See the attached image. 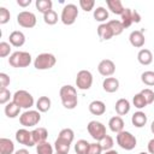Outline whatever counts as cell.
<instances>
[{
  "mask_svg": "<svg viewBox=\"0 0 154 154\" xmlns=\"http://www.w3.org/2000/svg\"><path fill=\"white\" fill-rule=\"evenodd\" d=\"M87 154H102V147H101L100 142L90 143Z\"/></svg>",
  "mask_w": 154,
  "mask_h": 154,
  "instance_id": "cell-41",
  "label": "cell"
},
{
  "mask_svg": "<svg viewBox=\"0 0 154 154\" xmlns=\"http://www.w3.org/2000/svg\"><path fill=\"white\" fill-rule=\"evenodd\" d=\"M129 41H130L132 47H136V48L143 47V45L146 42L143 31L142 30H134V31H131L130 35H129Z\"/></svg>",
  "mask_w": 154,
  "mask_h": 154,
  "instance_id": "cell-13",
  "label": "cell"
},
{
  "mask_svg": "<svg viewBox=\"0 0 154 154\" xmlns=\"http://www.w3.org/2000/svg\"><path fill=\"white\" fill-rule=\"evenodd\" d=\"M35 6L38 10V12H41L42 14H45V13H47V12H49L52 10L53 2L51 0H36Z\"/></svg>",
  "mask_w": 154,
  "mask_h": 154,
  "instance_id": "cell-29",
  "label": "cell"
},
{
  "mask_svg": "<svg viewBox=\"0 0 154 154\" xmlns=\"http://www.w3.org/2000/svg\"><path fill=\"white\" fill-rule=\"evenodd\" d=\"M8 40L10 45H12L13 47H22L25 43V35L19 30H14L10 34Z\"/></svg>",
  "mask_w": 154,
  "mask_h": 154,
  "instance_id": "cell-14",
  "label": "cell"
},
{
  "mask_svg": "<svg viewBox=\"0 0 154 154\" xmlns=\"http://www.w3.org/2000/svg\"><path fill=\"white\" fill-rule=\"evenodd\" d=\"M11 97H13V95H11V93L7 88L6 89H0V103L1 105L7 103Z\"/></svg>",
  "mask_w": 154,
  "mask_h": 154,
  "instance_id": "cell-42",
  "label": "cell"
},
{
  "mask_svg": "<svg viewBox=\"0 0 154 154\" xmlns=\"http://www.w3.org/2000/svg\"><path fill=\"white\" fill-rule=\"evenodd\" d=\"M71 143L66 140H63L60 137H58L54 142V149L57 150V153H63V154H69Z\"/></svg>",
  "mask_w": 154,
  "mask_h": 154,
  "instance_id": "cell-25",
  "label": "cell"
},
{
  "mask_svg": "<svg viewBox=\"0 0 154 154\" xmlns=\"http://www.w3.org/2000/svg\"><path fill=\"white\" fill-rule=\"evenodd\" d=\"M130 107H131L130 106V102L126 99H119V100H117V102L114 105V109L118 113V116H125V114H128L129 111H130Z\"/></svg>",
  "mask_w": 154,
  "mask_h": 154,
  "instance_id": "cell-19",
  "label": "cell"
},
{
  "mask_svg": "<svg viewBox=\"0 0 154 154\" xmlns=\"http://www.w3.org/2000/svg\"><path fill=\"white\" fill-rule=\"evenodd\" d=\"M100 144H101V147H102V150L106 152V150H111V149H112L114 142H113V138H112L109 135H106V136L100 141Z\"/></svg>",
  "mask_w": 154,
  "mask_h": 154,
  "instance_id": "cell-38",
  "label": "cell"
},
{
  "mask_svg": "<svg viewBox=\"0 0 154 154\" xmlns=\"http://www.w3.org/2000/svg\"><path fill=\"white\" fill-rule=\"evenodd\" d=\"M89 142L85 140H78L75 144V152L76 154H87L88 148H89Z\"/></svg>",
  "mask_w": 154,
  "mask_h": 154,
  "instance_id": "cell-32",
  "label": "cell"
},
{
  "mask_svg": "<svg viewBox=\"0 0 154 154\" xmlns=\"http://www.w3.org/2000/svg\"><path fill=\"white\" fill-rule=\"evenodd\" d=\"M59 95H60L61 103L66 109H73L77 106L78 99H77V90L75 87L70 84L63 85L59 90Z\"/></svg>",
  "mask_w": 154,
  "mask_h": 154,
  "instance_id": "cell-1",
  "label": "cell"
},
{
  "mask_svg": "<svg viewBox=\"0 0 154 154\" xmlns=\"http://www.w3.org/2000/svg\"><path fill=\"white\" fill-rule=\"evenodd\" d=\"M103 154H119L117 150H114V149H111V150H106Z\"/></svg>",
  "mask_w": 154,
  "mask_h": 154,
  "instance_id": "cell-50",
  "label": "cell"
},
{
  "mask_svg": "<svg viewBox=\"0 0 154 154\" xmlns=\"http://www.w3.org/2000/svg\"><path fill=\"white\" fill-rule=\"evenodd\" d=\"M141 94L144 96V99H146V101H147L148 105H150V103L154 102V91H153L152 89L146 88V89L141 90Z\"/></svg>",
  "mask_w": 154,
  "mask_h": 154,
  "instance_id": "cell-44",
  "label": "cell"
},
{
  "mask_svg": "<svg viewBox=\"0 0 154 154\" xmlns=\"http://www.w3.org/2000/svg\"><path fill=\"white\" fill-rule=\"evenodd\" d=\"M58 137H60V138H63V140H66V141H69L70 143H72V141H73V138H75V132H73L72 129L65 128V129L60 130Z\"/></svg>",
  "mask_w": 154,
  "mask_h": 154,
  "instance_id": "cell-37",
  "label": "cell"
},
{
  "mask_svg": "<svg viewBox=\"0 0 154 154\" xmlns=\"http://www.w3.org/2000/svg\"><path fill=\"white\" fill-rule=\"evenodd\" d=\"M13 154H29V150H26L25 148H22V149H18V150H16Z\"/></svg>",
  "mask_w": 154,
  "mask_h": 154,
  "instance_id": "cell-49",
  "label": "cell"
},
{
  "mask_svg": "<svg viewBox=\"0 0 154 154\" xmlns=\"http://www.w3.org/2000/svg\"><path fill=\"white\" fill-rule=\"evenodd\" d=\"M17 4L20 6V7H26L31 4V0H17Z\"/></svg>",
  "mask_w": 154,
  "mask_h": 154,
  "instance_id": "cell-48",
  "label": "cell"
},
{
  "mask_svg": "<svg viewBox=\"0 0 154 154\" xmlns=\"http://www.w3.org/2000/svg\"><path fill=\"white\" fill-rule=\"evenodd\" d=\"M97 35L102 41H108V40H111L113 37L112 30L109 29L107 23H102V24H100L97 26Z\"/></svg>",
  "mask_w": 154,
  "mask_h": 154,
  "instance_id": "cell-23",
  "label": "cell"
},
{
  "mask_svg": "<svg viewBox=\"0 0 154 154\" xmlns=\"http://www.w3.org/2000/svg\"><path fill=\"white\" fill-rule=\"evenodd\" d=\"M140 22H141V14L136 10H132V23H140Z\"/></svg>",
  "mask_w": 154,
  "mask_h": 154,
  "instance_id": "cell-46",
  "label": "cell"
},
{
  "mask_svg": "<svg viewBox=\"0 0 154 154\" xmlns=\"http://www.w3.org/2000/svg\"><path fill=\"white\" fill-rule=\"evenodd\" d=\"M132 103H134V106H135L136 108H138V109H142V108H144V107L148 105L147 101H146V99H144V96H143L141 93L136 94V95L132 97Z\"/></svg>",
  "mask_w": 154,
  "mask_h": 154,
  "instance_id": "cell-36",
  "label": "cell"
},
{
  "mask_svg": "<svg viewBox=\"0 0 154 154\" xmlns=\"http://www.w3.org/2000/svg\"><path fill=\"white\" fill-rule=\"evenodd\" d=\"M78 17V10L75 4H67L63 7L60 19L65 25H72Z\"/></svg>",
  "mask_w": 154,
  "mask_h": 154,
  "instance_id": "cell-7",
  "label": "cell"
},
{
  "mask_svg": "<svg viewBox=\"0 0 154 154\" xmlns=\"http://www.w3.org/2000/svg\"><path fill=\"white\" fill-rule=\"evenodd\" d=\"M102 88L106 93H116L119 89V81L116 77H106L102 82Z\"/></svg>",
  "mask_w": 154,
  "mask_h": 154,
  "instance_id": "cell-15",
  "label": "cell"
},
{
  "mask_svg": "<svg viewBox=\"0 0 154 154\" xmlns=\"http://www.w3.org/2000/svg\"><path fill=\"white\" fill-rule=\"evenodd\" d=\"M87 130H88L89 135H90L96 142H100V141L107 135L105 125H103L102 123L97 122V120H91V122H89L88 125H87Z\"/></svg>",
  "mask_w": 154,
  "mask_h": 154,
  "instance_id": "cell-8",
  "label": "cell"
},
{
  "mask_svg": "<svg viewBox=\"0 0 154 154\" xmlns=\"http://www.w3.org/2000/svg\"><path fill=\"white\" fill-rule=\"evenodd\" d=\"M31 135H32V140H34L35 144H40V143L47 141L48 131L46 128H36L31 131Z\"/></svg>",
  "mask_w": 154,
  "mask_h": 154,
  "instance_id": "cell-16",
  "label": "cell"
},
{
  "mask_svg": "<svg viewBox=\"0 0 154 154\" xmlns=\"http://www.w3.org/2000/svg\"><path fill=\"white\" fill-rule=\"evenodd\" d=\"M108 126H109V130L112 132H116V134H119L120 131L124 130V120L122 119L120 116H114L109 119L108 122Z\"/></svg>",
  "mask_w": 154,
  "mask_h": 154,
  "instance_id": "cell-17",
  "label": "cell"
},
{
  "mask_svg": "<svg viewBox=\"0 0 154 154\" xmlns=\"http://www.w3.org/2000/svg\"><path fill=\"white\" fill-rule=\"evenodd\" d=\"M19 113H20V107L18 105H16L13 101L8 102L5 106V114L7 118H16L19 116Z\"/></svg>",
  "mask_w": 154,
  "mask_h": 154,
  "instance_id": "cell-26",
  "label": "cell"
},
{
  "mask_svg": "<svg viewBox=\"0 0 154 154\" xmlns=\"http://www.w3.org/2000/svg\"><path fill=\"white\" fill-rule=\"evenodd\" d=\"M12 101L16 105H18L20 108H25V109H29L30 107L34 106V97L26 90H17L13 94Z\"/></svg>",
  "mask_w": 154,
  "mask_h": 154,
  "instance_id": "cell-5",
  "label": "cell"
},
{
  "mask_svg": "<svg viewBox=\"0 0 154 154\" xmlns=\"http://www.w3.org/2000/svg\"><path fill=\"white\" fill-rule=\"evenodd\" d=\"M141 81L148 87H154V71H144L141 75Z\"/></svg>",
  "mask_w": 154,
  "mask_h": 154,
  "instance_id": "cell-35",
  "label": "cell"
},
{
  "mask_svg": "<svg viewBox=\"0 0 154 154\" xmlns=\"http://www.w3.org/2000/svg\"><path fill=\"white\" fill-rule=\"evenodd\" d=\"M147 116L144 112L142 111H138V112H135L131 117V123L136 128H143L146 124H147Z\"/></svg>",
  "mask_w": 154,
  "mask_h": 154,
  "instance_id": "cell-20",
  "label": "cell"
},
{
  "mask_svg": "<svg viewBox=\"0 0 154 154\" xmlns=\"http://www.w3.org/2000/svg\"><path fill=\"white\" fill-rule=\"evenodd\" d=\"M120 18H122L120 22H122L124 29H125V28H129V26L132 24V10H131V8H125L124 12L122 13Z\"/></svg>",
  "mask_w": 154,
  "mask_h": 154,
  "instance_id": "cell-31",
  "label": "cell"
},
{
  "mask_svg": "<svg viewBox=\"0 0 154 154\" xmlns=\"http://www.w3.org/2000/svg\"><path fill=\"white\" fill-rule=\"evenodd\" d=\"M11 53V45L8 42H0V57L1 58H6L7 55H10Z\"/></svg>",
  "mask_w": 154,
  "mask_h": 154,
  "instance_id": "cell-40",
  "label": "cell"
},
{
  "mask_svg": "<svg viewBox=\"0 0 154 154\" xmlns=\"http://www.w3.org/2000/svg\"><path fill=\"white\" fill-rule=\"evenodd\" d=\"M140 154H148V153H146V152H141Z\"/></svg>",
  "mask_w": 154,
  "mask_h": 154,
  "instance_id": "cell-52",
  "label": "cell"
},
{
  "mask_svg": "<svg viewBox=\"0 0 154 154\" xmlns=\"http://www.w3.org/2000/svg\"><path fill=\"white\" fill-rule=\"evenodd\" d=\"M16 141L25 147H34L35 142L32 140V135L31 131L26 130V129H19L16 131Z\"/></svg>",
  "mask_w": 154,
  "mask_h": 154,
  "instance_id": "cell-11",
  "label": "cell"
},
{
  "mask_svg": "<svg viewBox=\"0 0 154 154\" xmlns=\"http://www.w3.org/2000/svg\"><path fill=\"white\" fill-rule=\"evenodd\" d=\"M89 112L94 116H102L106 112V105L100 100H94L89 103Z\"/></svg>",
  "mask_w": 154,
  "mask_h": 154,
  "instance_id": "cell-18",
  "label": "cell"
},
{
  "mask_svg": "<svg viewBox=\"0 0 154 154\" xmlns=\"http://www.w3.org/2000/svg\"><path fill=\"white\" fill-rule=\"evenodd\" d=\"M97 71L103 77H109L116 72V65L111 59H103L97 65Z\"/></svg>",
  "mask_w": 154,
  "mask_h": 154,
  "instance_id": "cell-12",
  "label": "cell"
},
{
  "mask_svg": "<svg viewBox=\"0 0 154 154\" xmlns=\"http://www.w3.org/2000/svg\"><path fill=\"white\" fill-rule=\"evenodd\" d=\"M58 19H59L58 18V13L54 10H51L49 12H47V13L43 14V20L48 25H54L58 22Z\"/></svg>",
  "mask_w": 154,
  "mask_h": 154,
  "instance_id": "cell-34",
  "label": "cell"
},
{
  "mask_svg": "<svg viewBox=\"0 0 154 154\" xmlns=\"http://www.w3.org/2000/svg\"><path fill=\"white\" fill-rule=\"evenodd\" d=\"M137 60L141 65H149L153 61V54L149 49L142 48L138 53H137Z\"/></svg>",
  "mask_w": 154,
  "mask_h": 154,
  "instance_id": "cell-21",
  "label": "cell"
},
{
  "mask_svg": "<svg viewBox=\"0 0 154 154\" xmlns=\"http://www.w3.org/2000/svg\"><path fill=\"white\" fill-rule=\"evenodd\" d=\"M150 131L153 132V135H154V120L152 122V125H150Z\"/></svg>",
  "mask_w": 154,
  "mask_h": 154,
  "instance_id": "cell-51",
  "label": "cell"
},
{
  "mask_svg": "<svg viewBox=\"0 0 154 154\" xmlns=\"http://www.w3.org/2000/svg\"><path fill=\"white\" fill-rule=\"evenodd\" d=\"M36 153L37 154H53V147L49 142H42L36 144Z\"/></svg>",
  "mask_w": 154,
  "mask_h": 154,
  "instance_id": "cell-33",
  "label": "cell"
},
{
  "mask_svg": "<svg viewBox=\"0 0 154 154\" xmlns=\"http://www.w3.org/2000/svg\"><path fill=\"white\" fill-rule=\"evenodd\" d=\"M93 85V75L88 70L78 71L76 76V87L79 90H88Z\"/></svg>",
  "mask_w": 154,
  "mask_h": 154,
  "instance_id": "cell-9",
  "label": "cell"
},
{
  "mask_svg": "<svg viewBox=\"0 0 154 154\" xmlns=\"http://www.w3.org/2000/svg\"><path fill=\"white\" fill-rule=\"evenodd\" d=\"M147 149H148V153L149 154H154V138L149 140V142L147 144Z\"/></svg>",
  "mask_w": 154,
  "mask_h": 154,
  "instance_id": "cell-47",
  "label": "cell"
},
{
  "mask_svg": "<svg viewBox=\"0 0 154 154\" xmlns=\"http://www.w3.org/2000/svg\"><path fill=\"white\" fill-rule=\"evenodd\" d=\"M41 120V114L38 111L35 109H26L19 116V123L24 128H32L37 125Z\"/></svg>",
  "mask_w": 154,
  "mask_h": 154,
  "instance_id": "cell-6",
  "label": "cell"
},
{
  "mask_svg": "<svg viewBox=\"0 0 154 154\" xmlns=\"http://www.w3.org/2000/svg\"><path fill=\"white\" fill-rule=\"evenodd\" d=\"M8 64L16 69L26 67L31 64V55H30V53L24 52V51L13 52L8 58Z\"/></svg>",
  "mask_w": 154,
  "mask_h": 154,
  "instance_id": "cell-2",
  "label": "cell"
},
{
  "mask_svg": "<svg viewBox=\"0 0 154 154\" xmlns=\"http://www.w3.org/2000/svg\"><path fill=\"white\" fill-rule=\"evenodd\" d=\"M117 143L120 148H123L124 150H132L136 144H137V140L136 137L129 132V131H120L119 134H117Z\"/></svg>",
  "mask_w": 154,
  "mask_h": 154,
  "instance_id": "cell-4",
  "label": "cell"
},
{
  "mask_svg": "<svg viewBox=\"0 0 154 154\" xmlns=\"http://www.w3.org/2000/svg\"><path fill=\"white\" fill-rule=\"evenodd\" d=\"M57 63L55 57L52 53H41L34 60V67L36 70H49Z\"/></svg>",
  "mask_w": 154,
  "mask_h": 154,
  "instance_id": "cell-3",
  "label": "cell"
},
{
  "mask_svg": "<svg viewBox=\"0 0 154 154\" xmlns=\"http://www.w3.org/2000/svg\"><path fill=\"white\" fill-rule=\"evenodd\" d=\"M107 24H108L109 29L112 30L113 36H118V35H120V34L123 32V30H124V26H123V24H122L120 20L112 19V20H108Z\"/></svg>",
  "mask_w": 154,
  "mask_h": 154,
  "instance_id": "cell-30",
  "label": "cell"
},
{
  "mask_svg": "<svg viewBox=\"0 0 154 154\" xmlns=\"http://www.w3.org/2000/svg\"><path fill=\"white\" fill-rule=\"evenodd\" d=\"M57 154H63V153H57Z\"/></svg>",
  "mask_w": 154,
  "mask_h": 154,
  "instance_id": "cell-53",
  "label": "cell"
},
{
  "mask_svg": "<svg viewBox=\"0 0 154 154\" xmlns=\"http://www.w3.org/2000/svg\"><path fill=\"white\" fill-rule=\"evenodd\" d=\"M106 4H107V6H108V10H109L112 13H114V14L122 16V13H123L124 10H125V7L123 6V4H122L120 0H106Z\"/></svg>",
  "mask_w": 154,
  "mask_h": 154,
  "instance_id": "cell-24",
  "label": "cell"
},
{
  "mask_svg": "<svg viewBox=\"0 0 154 154\" xmlns=\"http://www.w3.org/2000/svg\"><path fill=\"white\" fill-rule=\"evenodd\" d=\"M11 18V13L6 7H0V24H6Z\"/></svg>",
  "mask_w": 154,
  "mask_h": 154,
  "instance_id": "cell-43",
  "label": "cell"
},
{
  "mask_svg": "<svg viewBox=\"0 0 154 154\" xmlns=\"http://www.w3.org/2000/svg\"><path fill=\"white\" fill-rule=\"evenodd\" d=\"M79 7L85 11V12H90L93 8H94V5H95V1L94 0H79Z\"/></svg>",
  "mask_w": 154,
  "mask_h": 154,
  "instance_id": "cell-39",
  "label": "cell"
},
{
  "mask_svg": "<svg viewBox=\"0 0 154 154\" xmlns=\"http://www.w3.org/2000/svg\"><path fill=\"white\" fill-rule=\"evenodd\" d=\"M51 105H52V101H51V99L48 96H41L36 101V108H37L38 112H47V111H49Z\"/></svg>",
  "mask_w": 154,
  "mask_h": 154,
  "instance_id": "cell-27",
  "label": "cell"
},
{
  "mask_svg": "<svg viewBox=\"0 0 154 154\" xmlns=\"http://www.w3.org/2000/svg\"><path fill=\"white\" fill-rule=\"evenodd\" d=\"M14 144L10 138L1 137L0 138V154H13Z\"/></svg>",
  "mask_w": 154,
  "mask_h": 154,
  "instance_id": "cell-22",
  "label": "cell"
},
{
  "mask_svg": "<svg viewBox=\"0 0 154 154\" xmlns=\"http://www.w3.org/2000/svg\"><path fill=\"white\" fill-rule=\"evenodd\" d=\"M10 77L5 73V72H1L0 73V89H6V87L10 85Z\"/></svg>",
  "mask_w": 154,
  "mask_h": 154,
  "instance_id": "cell-45",
  "label": "cell"
},
{
  "mask_svg": "<svg viewBox=\"0 0 154 154\" xmlns=\"http://www.w3.org/2000/svg\"><path fill=\"white\" fill-rule=\"evenodd\" d=\"M17 23L23 28H34L36 25V16L30 11H22L17 14Z\"/></svg>",
  "mask_w": 154,
  "mask_h": 154,
  "instance_id": "cell-10",
  "label": "cell"
},
{
  "mask_svg": "<svg viewBox=\"0 0 154 154\" xmlns=\"http://www.w3.org/2000/svg\"><path fill=\"white\" fill-rule=\"evenodd\" d=\"M93 16H94V19H95L96 22H100V23L102 24L106 19H108V11H107L105 7L99 6V7H96V8L94 10Z\"/></svg>",
  "mask_w": 154,
  "mask_h": 154,
  "instance_id": "cell-28",
  "label": "cell"
}]
</instances>
